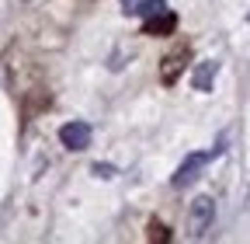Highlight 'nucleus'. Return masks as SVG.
Wrapping results in <instances>:
<instances>
[{
  "label": "nucleus",
  "mask_w": 250,
  "mask_h": 244,
  "mask_svg": "<svg viewBox=\"0 0 250 244\" xmlns=\"http://www.w3.org/2000/svg\"><path fill=\"white\" fill-rule=\"evenodd\" d=\"M212 161V150L208 154H188L184 157V164L174 171V178H170V185L174 189H188V185H195V181L202 178V171H205V164Z\"/></svg>",
  "instance_id": "obj_1"
},
{
  "label": "nucleus",
  "mask_w": 250,
  "mask_h": 244,
  "mask_svg": "<svg viewBox=\"0 0 250 244\" xmlns=\"http://www.w3.org/2000/svg\"><path fill=\"white\" fill-rule=\"evenodd\" d=\"M90 126L83 119H73V122H62L59 126V143L66 146V150H73V154H80V150H87L90 146Z\"/></svg>",
  "instance_id": "obj_2"
},
{
  "label": "nucleus",
  "mask_w": 250,
  "mask_h": 244,
  "mask_svg": "<svg viewBox=\"0 0 250 244\" xmlns=\"http://www.w3.org/2000/svg\"><path fill=\"white\" fill-rule=\"evenodd\" d=\"M212 220H215V202H212V195H198L195 202H191V234H205L208 227H212Z\"/></svg>",
  "instance_id": "obj_3"
},
{
  "label": "nucleus",
  "mask_w": 250,
  "mask_h": 244,
  "mask_svg": "<svg viewBox=\"0 0 250 244\" xmlns=\"http://www.w3.org/2000/svg\"><path fill=\"white\" fill-rule=\"evenodd\" d=\"M174 28H177V14H170V11H160V14L146 18V24H143V35L164 39V35H174Z\"/></svg>",
  "instance_id": "obj_4"
},
{
  "label": "nucleus",
  "mask_w": 250,
  "mask_h": 244,
  "mask_svg": "<svg viewBox=\"0 0 250 244\" xmlns=\"http://www.w3.org/2000/svg\"><path fill=\"white\" fill-rule=\"evenodd\" d=\"M215 77H219V63H215V59H202V63L191 70V87L202 91V95H208L212 84H215Z\"/></svg>",
  "instance_id": "obj_5"
},
{
  "label": "nucleus",
  "mask_w": 250,
  "mask_h": 244,
  "mask_svg": "<svg viewBox=\"0 0 250 244\" xmlns=\"http://www.w3.org/2000/svg\"><path fill=\"white\" fill-rule=\"evenodd\" d=\"M184 56H188V49H174V52L164 59V70H160L164 84H174V80H177V73H181V67H184Z\"/></svg>",
  "instance_id": "obj_6"
},
{
  "label": "nucleus",
  "mask_w": 250,
  "mask_h": 244,
  "mask_svg": "<svg viewBox=\"0 0 250 244\" xmlns=\"http://www.w3.org/2000/svg\"><path fill=\"white\" fill-rule=\"evenodd\" d=\"M160 11H167V0H143V4H136V14H143V18H153Z\"/></svg>",
  "instance_id": "obj_7"
},
{
  "label": "nucleus",
  "mask_w": 250,
  "mask_h": 244,
  "mask_svg": "<svg viewBox=\"0 0 250 244\" xmlns=\"http://www.w3.org/2000/svg\"><path fill=\"white\" fill-rule=\"evenodd\" d=\"M90 174H94V178H101V181H111V178H118V168L98 161V164H90Z\"/></svg>",
  "instance_id": "obj_8"
},
{
  "label": "nucleus",
  "mask_w": 250,
  "mask_h": 244,
  "mask_svg": "<svg viewBox=\"0 0 250 244\" xmlns=\"http://www.w3.org/2000/svg\"><path fill=\"white\" fill-rule=\"evenodd\" d=\"M149 241H170V230H167L164 223L153 220V223H149Z\"/></svg>",
  "instance_id": "obj_9"
}]
</instances>
